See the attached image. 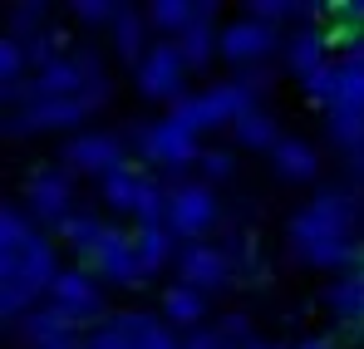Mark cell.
I'll use <instances>...</instances> for the list:
<instances>
[{"label": "cell", "instance_id": "4316f807", "mask_svg": "<svg viewBox=\"0 0 364 349\" xmlns=\"http://www.w3.org/2000/svg\"><path fill=\"white\" fill-rule=\"evenodd\" d=\"M325 114H364V64L340 59V79H335V99Z\"/></svg>", "mask_w": 364, "mask_h": 349}, {"label": "cell", "instance_id": "9c48e42d", "mask_svg": "<svg viewBox=\"0 0 364 349\" xmlns=\"http://www.w3.org/2000/svg\"><path fill=\"white\" fill-rule=\"evenodd\" d=\"M178 276H182V286L207 295V291H227V286L237 281V266H232V251L192 241V246L178 251Z\"/></svg>", "mask_w": 364, "mask_h": 349}, {"label": "cell", "instance_id": "277c9868", "mask_svg": "<svg viewBox=\"0 0 364 349\" xmlns=\"http://www.w3.org/2000/svg\"><path fill=\"white\" fill-rule=\"evenodd\" d=\"M133 143H138V153H143L153 168H163V173H187L192 163H202L197 133L178 128L173 118H163V123H133Z\"/></svg>", "mask_w": 364, "mask_h": 349}, {"label": "cell", "instance_id": "74e56055", "mask_svg": "<svg viewBox=\"0 0 364 349\" xmlns=\"http://www.w3.org/2000/svg\"><path fill=\"white\" fill-rule=\"evenodd\" d=\"M182 349H232L227 340H222V330H192V335H182Z\"/></svg>", "mask_w": 364, "mask_h": 349}, {"label": "cell", "instance_id": "d6a6232c", "mask_svg": "<svg viewBox=\"0 0 364 349\" xmlns=\"http://www.w3.org/2000/svg\"><path fill=\"white\" fill-rule=\"evenodd\" d=\"M335 79H340V59H330L315 79H305V99L320 104V109H330V99H335Z\"/></svg>", "mask_w": 364, "mask_h": 349}, {"label": "cell", "instance_id": "4dcf8cb0", "mask_svg": "<svg viewBox=\"0 0 364 349\" xmlns=\"http://www.w3.org/2000/svg\"><path fill=\"white\" fill-rule=\"evenodd\" d=\"M69 10H74V20H79V25H109V30H114L128 5H123V0H74Z\"/></svg>", "mask_w": 364, "mask_h": 349}, {"label": "cell", "instance_id": "83f0119b", "mask_svg": "<svg viewBox=\"0 0 364 349\" xmlns=\"http://www.w3.org/2000/svg\"><path fill=\"white\" fill-rule=\"evenodd\" d=\"M325 133L345 158L364 153V114H325Z\"/></svg>", "mask_w": 364, "mask_h": 349}, {"label": "cell", "instance_id": "5bb4252c", "mask_svg": "<svg viewBox=\"0 0 364 349\" xmlns=\"http://www.w3.org/2000/svg\"><path fill=\"white\" fill-rule=\"evenodd\" d=\"M320 300H325V310H330L340 325H364V261L355 266V271L335 276Z\"/></svg>", "mask_w": 364, "mask_h": 349}, {"label": "cell", "instance_id": "1f68e13d", "mask_svg": "<svg viewBox=\"0 0 364 349\" xmlns=\"http://www.w3.org/2000/svg\"><path fill=\"white\" fill-rule=\"evenodd\" d=\"M84 349H133V340H128V330L119 325V315H109V320H99L84 335Z\"/></svg>", "mask_w": 364, "mask_h": 349}, {"label": "cell", "instance_id": "836d02e7", "mask_svg": "<svg viewBox=\"0 0 364 349\" xmlns=\"http://www.w3.org/2000/svg\"><path fill=\"white\" fill-rule=\"evenodd\" d=\"M202 177L207 182H232V173H237V158L227 153V148H202Z\"/></svg>", "mask_w": 364, "mask_h": 349}, {"label": "cell", "instance_id": "7c38bea8", "mask_svg": "<svg viewBox=\"0 0 364 349\" xmlns=\"http://www.w3.org/2000/svg\"><path fill=\"white\" fill-rule=\"evenodd\" d=\"M50 305H55V310H64L74 325H79V320L104 315V291H99V276H89V271H60V281L50 286Z\"/></svg>", "mask_w": 364, "mask_h": 349}, {"label": "cell", "instance_id": "f1b7e54d", "mask_svg": "<svg viewBox=\"0 0 364 349\" xmlns=\"http://www.w3.org/2000/svg\"><path fill=\"white\" fill-rule=\"evenodd\" d=\"M104 232H109V227H104V217H94V212H74V217L60 227V236L79 251V256H89V251L104 241Z\"/></svg>", "mask_w": 364, "mask_h": 349}, {"label": "cell", "instance_id": "6da1fadb", "mask_svg": "<svg viewBox=\"0 0 364 349\" xmlns=\"http://www.w3.org/2000/svg\"><path fill=\"white\" fill-rule=\"evenodd\" d=\"M55 281H60L55 246L35 232V217L20 202H5V217H0V310H5V320H25Z\"/></svg>", "mask_w": 364, "mask_h": 349}, {"label": "cell", "instance_id": "ffe728a7", "mask_svg": "<svg viewBox=\"0 0 364 349\" xmlns=\"http://www.w3.org/2000/svg\"><path fill=\"white\" fill-rule=\"evenodd\" d=\"M232 133H237V143L251 148V153H276V143L286 138V133H281V123L266 114V109H246V114L232 123Z\"/></svg>", "mask_w": 364, "mask_h": 349}, {"label": "cell", "instance_id": "52a82bcc", "mask_svg": "<svg viewBox=\"0 0 364 349\" xmlns=\"http://www.w3.org/2000/svg\"><path fill=\"white\" fill-rule=\"evenodd\" d=\"M84 271L109 281V286H123V291H138V281H148L143 266H138V251H133V232H114V227L84 256Z\"/></svg>", "mask_w": 364, "mask_h": 349}, {"label": "cell", "instance_id": "d590c367", "mask_svg": "<svg viewBox=\"0 0 364 349\" xmlns=\"http://www.w3.org/2000/svg\"><path fill=\"white\" fill-rule=\"evenodd\" d=\"M217 330H222V340H227L232 349H246V345H251V320H246L242 310L222 315V325H217Z\"/></svg>", "mask_w": 364, "mask_h": 349}, {"label": "cell", "instance_id": "e575fe53", "mask_svg": "<svg viewBox=\"0 0 364 349\" xmlns=\"http://www.w3.org/2000/svg\"><path fill=\"white\" fill-rule=\"evenodd\" d=\"M25 64H30V59H25V45L5 35V45H0V79H5V84H20V79H25Z\"/></svg>", "mask_w": 364, "mask_h": 349}, {"label": "cell", "instance_id": "ac0fdd59", "mask_svg": "<svg viewBox=\"0 0 364 349\" xmlns=\"http://www.w3.org/2000/svg\"><path fill=\"white\" fill-rule=\"evenodd\" d=\"M163 320H168V325H182L187 335L202 330V320H207V295L182 286V281L168 286V291H163Z\"/></svg>", "mask_w": 364, "mask_h": 349}, {"label": "cell", "instance_id": "7402d4cb", "mask_svg": "<svg viewBox=\"0 0 364 349\" xmlns=\"http://www.w3.org/2000/svg\"><path fill=\"white\" fill-rule=\"evenodd\" d=\"M143 182H148V173L138 168V163H123L119 173H109L104 182H99V197L114 207V212H128L133 217V207H138V192H143Z\"/></svg>", "mask_w": 364, "mask_h": 349}, {"label": "cell", "instance_id": "44dd1931", "mask_svg": "<svg viewBox=\"0 0 364 349\" xmlns=\"http://www.w3.org/2000/svg\"><path fill=\"white\" fill-rule=\"evenodd\" d=\"M119 325L128 330L133 349H182V340L173 335V325H163V320H153V315H143V310H123Z\"/></svg>", "mask_w": 364, "mask_h": 349}, {"label": "cell", "instance_id": "8fae6325", "mask_svg": "<svg viewBox=\"0 0 364 349\" xmlns=\"http://www.w3.org/2000/svg\"><path fill=\"white\" fill-rule=\"evenodd\" d=\"M25 197H30V217H35V222L64 227V222L74 217V182H69V173H60V168L35 173L30 187H25Z\"/></svg>", "mask_w": 364, "mask_h": 349}, {"label": "cell", "instance_id": "cb8c5ba5", "mask_svg": "<svg viewBox=\"0 0 364 349\" xmlns=\"http://www.w3.org/2000/svg\"><path fill=\"white\" fill-rule=\"evenodd\" d=\"M242 10H246V20H261V25H286V20H315L325 5H315V0H246Z\"/></svg>", "mask_w": 364, "mask_h": 349}, {"label": "cell", "instance_id": "d6986e66", "mask_svg": "<svg viewBox=\"0 0 364 349\" xmlns=\"http://www.w3.org/2000/svg\"><path fill=\"white\" fill-rule=\"evenodd\" d=\"M35 84H40V99H84V89H89V79H84V69H79L74 55H64L60 64L40 69Z\"/></svg>", "mask_w": 364, "mask_h": 349}, {"label": "cell", "instance_id": "b9f144b4", "mask_svg": "<svg viewBox=\"0 0 364 349\" xmlns=\"http://www.w3.org/2000/svg\"><path fill=\"white\" fill-rule=\"evenodd\" d=\"M55 349H84V345H55Z\"/></svg>", "mask_w": 364, "mask_h": 349}, {"label": "cell", "instance_id": "2e32d148", "mask_svg": "<svg viewBox=\"0 0 364 349\" xmlns=\"http://www.w3.org/2000/svg\"><path fill=\"white\" fill-rule=\"evenodd\" d=\"M271 168H276L281 182H315V177H320V153H315L305 138L286 133V138L276 143V153H271Z\"/></svg>", "mask_w": 364, "mask_h": 349}, {"label": "cell", "instance_id": "484cf974", "mask_svg": "<svg viewBox=\"0 0 364 349\" xmlns=\"http://www.w3.org/2000/svg\"><path fill=\"white\" fill-rule=\"evenodd\" d=\"M217 20H197V25H187L178 35V50L187 59V69H207L212 59H217Z\"/></svg>", "mask_w": 364, "mask_h": 349}, {"label": "cell", "instance_id": "f546056e", "mask_svg": "<svg viewBox=\"0 0 364 349\" xmlns=\"http://www.w3.org/2000/svg\"><path fill=\"white\" fill-rule=\"evenodd\" d=\"M45 0H20V5H10V15H5V25H10V40H35V35H45Z\"/></svg>", "mask_w": 364, "mask_h": 349}, {"label": "cell", "instance_id": "d4e9b609", "mask_svg": "<svg viewBox=\"0 0 364 349\" xmlns=\"http://www.w3.org/2000/svg\"><path fill=\"white\" fill-rule=\"evenodd\" d=\"M114 50H119V59H128V64H143V55L153 50L148 45V15L143 10H123V20L114 25Z\"/></svg>", "mask_w": 364, "mask_h": 349}, {"label": "cell", "instance_id": "5b68a950", "mask_svg": "<svg viewBox=\"0 0 364 349\" xmlns=\"http://www.w3.org/2000/svg\"><path fill=\"white\" fill-rule=\"evenodd\" d=\"M187 74H192V69H187V59H182L178 40H153V50L138 64V94H143V99H163V104L173 109L178 99H187V94H182Z\"/></svg>", "mask_w": 364, "mask_h": 349}, {"label": "cell", "instance_id": "e0dca14e", "mask_svg": "<svg viewBox=\"0 0 364 349\" xmlns=\"http://www.w3.org/2000/svg\"><path fill=\"white\" fill-rule=\"evenodd\" d=\"M143 15H148V25H153V30L182 35V30H187V25H197V20H217V5H212V0H153Z\"/></svg>", "mask_w": 364, "mask_h": 349}, {"label": "cell", "instance_id": "8992f818", "mask_svg": "<svg viewBox=\"0 0 364 349\" xmlns=\"http://www.w3.org/2000/svg\"><path fill=\"white\" fill-rule=\"evenodd\" d=\"M222 207H217V192L207 182H178L173 187V202H168V232L178 241H202V236L217 227Z\"/></svg>", "mask_w": 364, "mask_h": 349}, {"label": "cell", "instance_id": "ba28073f", "mask_svg": "<svg viewBox=\"0 0 364 349\" xmlns=\"http://www.w3.org/2000/svg\"><path fill=\"white\" fill-rule=\"evenodd\" d=\"M276 50H286V45H281V30H276V25H261V20H232V25H222V35H217V55L227 59V64H242V69L266 64Z\"/></svg>", "mask_w": 364, "mask_h": 349}, {"label": "cell", "instance_id": "9a60e30c", "mask_svg": "<svg viewBox=\"0 0 364 349\" xmlns=\"http://www.w3.org/2000/svg\"><path fill=\"white\" fill-rule=\"evenodd\" d=\"M74 320L64 315V310H55V305H35L25 320H20V335L30 340L35 349H55V345H74Z\"/></svg>", "mask_w": 364, "mask_h": 349}, {"label": "cell", "instance_id": "8d00e7d4", "mask_svg": "<svg viewBox=\"0 0 364 349\" xmlns=\"http://www.w3.org/2000/svg\"><path fill=\"white\" fill-rule=\"evenodd\" d=\"M271 79H276V69H271V64H251V69H242V74H237V84H242V89H251V94L271 89Z\"/></svg>", "mask_w": 364, "mask_h": 349}, {"label": "cell", "instance_id": "4fadbf2b", "mask_svg": "<svg viewBox=\"0 0 364 349\" xmlns=\"http://www.w3.org/2000/svg\"><path fill=\"white\" fill-rule=\"evenodd\" d=\"M286 69L296 74V79H315L325 64H330V30H320V25H301L291 40H286Z\"/></svg>", "mask_w": 364, "mask_h": 349}, {"label": "cell", "instance_id": "603a6c76", "mask_svg": "<svg viewBox=\"0 0 364 349\" xmlns=\"http://www.w3.org/2000/svg\"><path fill=\"white\" fill-rule=\"evenodd\" d=\"M173 241L178 236L168 232V227H138L133 232V251H138V266H143V276H158L178 251H173Z\"/></svg>", "mask_w": 364, "mask_h": 349}, {"label": "cell", "instance_id": "ab89813d", "mask_svg": "<svg viewBox=\"0 0 364 349\" xmlns=\"http://www.w3.org/2000/svg\"><path fill=\"white\" fill-rule=\"evenodd\" d=\"M296 349H335V340H305V345H296Z\"/></svg>", "mask_w": 364, "mask_h": 349}, {"label": "cell", "instance_id": "7a4b0ae2", "mask_svg": "<svg viewBox=\"0 0 364 349\" xmlns=\"http://www.w3.org/2000/svg\"><path fill=\"white\" fill-rule=\"evenodd\" d=\"M360 222V192L340 182V187H320L286 222V236H291V251H301V246H320V241H350Z\"/></svg>", "mask_w": 364, "mask_h": 349}, {"label": "cell", "instance_id": "f35d334b", "mask_svg": "<svg viewBox=\"0 0 364 349\" xmlns=\"http://www.w3.org/2000/svg\"><path fill=\"white\" fill-rule=\"evenodd\" d=\"M350 182H355V187H364V153H355V158H350Z\"/></svg>", "mask_w": 364, "mask_h": 349}, {"label": "cell", "instance_id": "3957f363", "mask_svg": "<svg viewBox=\"0 0 364 349\" xmlns=\"http://www.w3.org/2000/svg\"><path fill=\"white\" fill-rule=\"evenodd\" d=\"M246 109H256V94L242 89L237 79H227V84H212V89H202V94H187L178 99L168 118L187 128V133H207V128H227V123H237Z\"/></svg>", "mask_w": 364, "mask_h": 349}, {"label": "cell", "instance_id": "60d3db41", "mask_svg": "<svg viewBox=\"0 0 364 349\" xmlns=\"http://www.w3.org/2000/svg\"><path fill=\"white\" fill-rule=\"evenodd\" d=\"M246 349H286V345H276V340H251Z\"/></svg>", "mask_w": 364, "mask_h": 349}, {"label": "cell", "instance_id": "30bf717a", "mask_svg": "<svg viewBox=\"0 0 364 349\" xmlns=\"http://www.w3.org/2000/svg\"><path fill=\"white\" fill-rule=\"evenodd\" d=\"M64 163H69V173H89L104 182L109 173H119L128 158H123L119 133H79V138L64 143Z\"/></svg>", "mask_w": 364, "mask_h": 349}]
</instances>
